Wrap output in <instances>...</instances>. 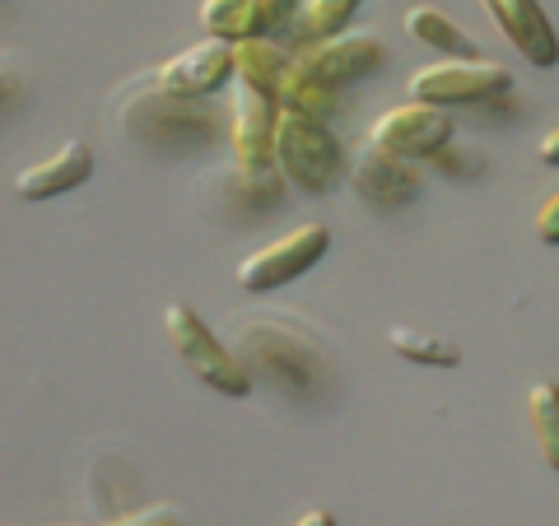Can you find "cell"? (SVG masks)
Listing matches in <instances>:
<instances>
[{"instance_id": "3", "label": "cell", "mask_w": 559, "mask_h": 526, "mask_svg": "<svg viewBox=\"0 0 559 526\" xmlns=\"http://www.w3.org/2000/svg\"><path fill=\"white\" fill-rule=\"evenodd\" d=\"M127 131L154 150H191V145H210L219 121L210 108H201V98H178L154 84V89L131 98Z\"/></svg>"}, {"instance_id": "9", "label": "cell", "mask_w": 559, "mask_h": 526, "mask_svg": "<svg viewBox=\"0 0 559 526\" xmlns=\"http://www.w3.org/2000/svg\"><path fill=\"white\" fill-rule=\"evenodd\" d=\"M229 80H234V43H224V38L191 43L154 70V84L168 94H178V98H210Z\"/></svg>"}, {"instance_id": "5", "label": "cell", "mask_w": 559, "mask_h": 526, "mask_svg": "<svg viewBox=\"0 0 559 526\" xmlns=\"http://www.w3.org/2000/svg\"><path fill=\"white\" fill-rule=\"evenodd\" d=\"M326 248H331V229H322V224H299V229H289L285 238H275L266 248L242 256L238 285L248 294H271L280 285H289V279L308 275L326 256Z\"/></svg>"}, {"instance_id": "21", "label": "cell", "mask_w": 559, "mask_h": 526, "mask_svg": "<svg viewBox=\"0 0 559 526\" xmlns=\"http://www.w3.org/2000/svg\"><path fill=\"white\" fill-rule=\"evenodd\" d=\"M304 10V0H257V24H261V38H285L294 14Z\"/></svg>"}, {"instance_id": "12", "label": "cell", "mask_w": 559, "mask_h": 526, "mask_svg": "<svg viewBox=\"0 0 559 526\" xmlns=\"http://www.w3.org/2000/svg\"><path fill=\"white\" fill-rule=\"evenodd\" d=\"M349 187L369 205L392 210V205H406L419 196V168L411 159H396V154L364 145L355 159H349Z\"/></svg>"}, {"instance_id": "11", "label": "cell", "mask_w": 559, "mask_h": 526, "mask_svg": "<svg viewBox=\"0 0 559 526\" xmlns=\"http://www.w3.org/2000/svg\"><path fill=\"white\" fill-rule=\"evenodd\" d=\"M480 10L513 43L522 61H532L540 70H550L559 61V38H555L550 14L540 10V0H480Z\"/></svg>"}, {"instance_id": "6", "label": "cell", "mask_w": 559, "mask_h": 526, "mask_svg": "<svg viewBox=\"0 0 559 526\" xmlns=\"http://www.w3.org/2000/svg\"><path fill=\"white\" fill-rule=\"evenodd\" d=\"M238 345L248 349V363L252 378H271L275 387H289V392H312L318 387V359L312 349L304 345V336H289L280 331L275 322H238Z\"/></svg>"}, {"instance_id": "26", "label": "cell", "mask_w": 559, "mask_h": 526, "mask_svg": "<svg viewBox=\"0 0 559 526\" xmlns=\"http://www.w3.org/2000/svg\"><path fill=\"white\" fill-rule=\"evenodd\" d=\"M294 526H336V517H331L326 507H308V513H304L299 522H294Z\"/></svg>"}, {"instance_id": "1", "label": "cell", "mask_w": 559, "mask_h": 526, "mask_svg": "<svg viewBox=\"0 0 559 526\" xmlns=\"http://www.w3.org/2000/svg\"><path fill=\"white\" fill-rule=\"evenodd\" d=\"M275 168L285 172V182L304 196H326L341 178H349V154L341 135L331 131V121L304 117L280 108L275 117Z\"/></svg>"}, {"instance_id": "2", "label": "cell", "mask_w": 559, "mask_h": 526, "mask_svg": "<svg viewBox=\"0 0 559 526\" xmlns=\"http://www.w3.org/2000/svg\"><path fill=\"white\" fill-rule=\"evenodd\" d=\"M164 331H168L173 355H178L187 363V373L197 382H205L210 392H219V396H248L252 392V382H257L252 368L201 322V312L191 303H168Z\"/></svg>"}, {"instance_id": "23", "label": "cell", "mask_w": 559, "mask_h": 526, "mask_svg": "<svg viewBox=\"0 0 559 526\" xmlns=\"http://www.w3.org/2000/svg\"><path fill=\"white\" fill-rule=\"evenodd\" d=\"M476 150H462V145H443L439 154L429 159V168H443L448 178H462V172H480V159H471Z\"/></svg>"}, {"instance_id": "10", "label": "cell", "mask_w": 559, "mask_h": 526, "mask_svg": "<svg viewBox=\"0 0 559 526\" xmlns=\"http://www.w3.org/2000/svg\"><path fill=\"white\" fill-rule=\"evenodd\" d=\"M275 117L280 103L234 84L229 94V150L238 168H275Z\"/></svg>"}, {"instance_id": "14", "label": "cell", "mask_w": 559, "mask_h": 526, "mask_svg": "<svg viewBox=\"0 0 559 526\" xmlns=\"http://www.w3.org/2000/svg\"><path fill=\"white\" fill-rule=\"evenodd\" d=\"M289 61H294V51H285L275 38H242L234 43V84L280 103V84L289 75Z\"/></svg>"}, {"instance_id": "7", "label": "cell", "mask_w": 559, "mask_h": 526, "mask_svg": "<svg viewBox=\"0 0 559 526\" xmlns=\"http://www.w3.org/2000/svg\"><path fill=\"white\" fill-rule=\"evenodd\" d=\"M369 145L382 154H396V159H411V164H429L443 145H452V117L448 108H433V103H396L388 108L373 131H369Z\"/></svg>"}, {"instance_id": "24", "label": "cell", "mask_w": 559, "mask_h": 526, "mask_svg": "<svg viewBox=\"0 0 559 526\" xmlns=\"http://www.w3.org/2000/svg\"><path fill=\"white\" fill-rule=\"evenodd\" d=\"M532 229H536V238L546 242V248H559V187L550 191L546 201H540V210H536V224H532Z\"/></svg>"}, {"instance_id": "20", "label": "cell", "mask_w": 559, "mask_h": 526, "mask_svg": "<svg viewBox=\"0 0 559 526\" xmlns=\"http://www.w3.org/2000/svg\"><path fill=\"white\" fill-rule=\"evenodd\" d=\"M388 345H392V355H401L406 363H419V368H457L462 363L457 340L429 336V331H415V326H392Z\"/></svg>"}, {"instance_id": "22", "label": "cell", "mask_w": 559, "mask_h": 526, "mask_svg": "<svg viewBox=\"0 0 559 526\" xmlns=\"http://www.w3.org/2000/svg\"><path fill=\"white\" fill-rule=\"evenodd\" d=\"M103 526H182V513L168 503H150V507H140V513H121Z\"/></svg>"}, {"instance_id": "17", "label": "cell", "mask_w": 559, "mask_h": 526, "mask_svg": "<svg viewBox=\"0 0 559 526\" xmlns=\"http://www.w3.org/2000/svg\"><path fill=\"white\" fill-rule=\"evenodd\" d=\"M280 108L331 121L341 108V89H331V84H322L318 75H308L299 61H289V75H285V84H280Z\"/></svg>"}, {"instance_id": "25", "label": "cell", "mask_w": 559, "mask_h": 526, "mask_svg": "<svg viewBox=\"0 0 559 526\" xmlns=\"http://www.w3.org/2000/svg\"><path fill=\"white\" fill-rule=\"evenodd\" d=\"M536 159L546 164V168H559V127L540 131V140H536Z\"/></svg>"}, {"instance_id": "4", "label": "cell", "mask_w": 559, "mask_h": 526, "mask_svg": "<svg viewBox=\"0 0 559 526\" xmlns=\"http://www.w3.org/2000/svg\"><path fill=\"white\" fill-rule=\"evenodd\" d=\"M513 89V70L489 57H466V61H429L411 75V98L433 103V108H471V103L503 98Z\"/></svg>"}, {"instance_id": "18", "label": "cell", "mask_w": 559, "mask_h": 526, "mask_svg": "<svg viewBox=\"0 0 559 526\" xmlns=\"http://www.w3.org/2000/svg\"><path fill=\"white\" fill-rule=\"evenodd\" d=\"M197 20L205 28V38H224V43H242V38H261L257 24V0H201Z\"/></svg>"}, {"instance_id": "15", "label": "cell", "mask_w": 559, "mask_h": 526, "mask_svg": "<svg viewBox=\"0 0 559 526\" xmlns=\"http://www.w3.org/2000/svg\"><path fill=\"white\" fill-rule=\"evenodd\" d=\"M364 0H304V10L294 14V24L285 33V43L299 51V47H312V43H326V38H341L349 33V20Z\"/></svg>"}, {"instance_id": "8", "label": "cell", "mask_w": 559, "mask_h": 526, "mask_svg": "<svg viewBox=\"0 0 559 526\" xmlns=\"http://www.w3.org/2000/svg\"><path fill=\"white\" fill-rule=\"evenodd\" d=\"M294 61H299L308 75L331 84V89H349V84L378 75L382 61H388V51H382V43L373 38V33H341V38L299 47Z\"/></svg>"}, {"instance_id": "16", "label": "cell", "mask_w": 559, "mask_h": 526, "mask_svg": "<svg viewBox=\"0 0 559 526\" xmlns=\"http://www.w3.org/2000/svg\"><path fill=\"white\" fill-rule=\"evenodd\" d=\"M406 33H411V43H425L433 51H443L448 61H466V57H480L476 51V38H471L466 28H457L448 20L443 10H433V5H411L406 10Z\"/></svg>"}, {"instance_id": "13", "label": "cell", "mask_w": 559, "mask_h": 526, "mask_svg": "<svg viewBox=\"0 0 559 526\" xmlns=\"http://www.w3.org/2000/svg\"><path fill=\"white\" fill-rule=\"evenodd\" d=\"M94 178V150L84 140H66L57 154L28 164L14 172V196L20 201H51V196H66Z\"/></svg>"}, {"instance_id": "19", "label": "cell", "mask_w": 559, "mask_h": 526, "mask_svg": "<svg viewBox=\"0 0 559 526\" xmlns=\"http://www.w3.org/2000/svg\"><path fill=\"white\" fill-rule=\"evenodd\" d=\"M527 425H532V438L540 447V462L559 476V382L540 378L527 392Z\"/></svg>"}]
</instances>
